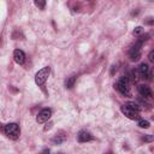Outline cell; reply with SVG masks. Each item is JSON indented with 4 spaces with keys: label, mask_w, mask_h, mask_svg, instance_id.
Segmentation results:
<instances>
[{
    "label": "cell",
    "mask_w": 154,
    "mask_h": 154,
    "mask_svg": "<svg viewBox=\"0 0 154 154\" xmlns=\"http://www.w3.org/2000/svg\"><path fill=\"white\" fill-rule=\"evenodd\" d=\"M52 125H53V123H52V122H46V126H45V131H47V130H49V129L52 128Z\"/></svg>",
    "instance_id": "15"
},
{
    "label": "cell",
    "mask_w": 154,
    "mask_h": 154,
    "mask_svg": "<svg viewBox=\"0 0 154 154\" xmlns=\"http://www.w3.org/2000/svg\"><path fill=\"white\" fill-rule=\"evenodd\" d=\"M114 71H117V66H112V70H111V75H114Z\"/></svg>",
    "instance_id": "17"
},
{
    "label": "cell",
    "mask_w": 154,
    "mask_h": 154,
    "mask_svg": "<svg viewBox=\"0 0 154 154\" xmlns=\"http://www.w3.org/2000/svg\"><path fill=\"white\" fill-rule=\"evenodd\" d=\"M129 81H128V78L125 77V76H123V77H120L119 78V81L114 84V88L122 94V95H130V87H129Z\"/></svg>",
    "instance_id": "3"
},
{
    "label": "cell",
    "mask_w": 154,
    "mask_h": 154,
    "mask_svg": "<svg viewBox=\"0 0 154 154\" xmlns=\"http://www.w3.org/2000/svg\"><path fill=\"white\" fill-rule=\"evenodd\" d=\"M76 79H77V76H71V77H69V78L65 81V87L69 88V89H71V88L75 85Z\"/></svg>",
    "instance_id": "10"
},
{
    "label": "cell",
    "mask_w": 154,
    "mask_h": 154,
    "mask_svg": "<svg viewBox=\"0 0 154 154\" xmlns=\"http://www.w3.org/2000/svg\"><path fill=\"white\" fill-rule=\"evenodd\" d=\"M41 154H49V150H48V149H45V150H42Z\"/></svg>",
    "instance_id": "18"
},
{
    "label": "cell",
    "mask_w": 154,
    "mask_h": 154,
    "mask_svg": "<svg viewBox=\"0 0 154 154\" xmlns=\"http://www.w3.org/2000/svg\"><path fill=\"white\" fill-rule=\"evenodd\" d=\"M142 31H143V28H142V26H137V28H135V30H134V35L138 36V35L142 34Z\"/></svg>",
    "instance_id": "13"
},
{
    "label": "cell",
    "mask_w": 154,
    "mask_h": 154,
    "mask_svg": "<svg viewBox=\"0 0 154 154\" xmlns=\"http://www.w3.org/2000/svg\"><path fill=\"white\" fill-rule=\"evenodd\" d=\"M120 111L123 112V114H125V117H128L129 119H132V120H137L140 119V112L138 111H135L134 108L126 106V105H123L120 107Z\"/></svg>",
    "instance_id": "5"
},
{
    "label": "cell",
    "mask_w": 154,
    "mask_h": 154,
    "mask_svg": "<svg viewBox=\"0 0 154 154\" xmlns=\"http://www.w3.org/2000/svg\"><path fill=\"white\" fill-rule=\"evenodd\" d=\"M143 140H144V141H147V142H150V141L153 140V136H152V135H149V136H146V137H143Z\"/></svg>",
    "instance_id": "16"
},
{
    "label": "cell",
    "mask_w": 154,
    "mask_h": 154,
    "mask_svg": "<svg viewBox=\"0 0 154 154\" xmlns=\"http://www.w3.org/2000/svg\"><path fill=\"white\" fill-rule=\"evenodd\" d=\"M77 140H78V142L83 143V142H89V141H93V140H94V137H93V135H91L89 131L81 130V131L78 132V135H77Z\"/></svg>",
    "instance_id": "7"
},
{
    "label": "cell",
    "mask_w": 154,
    "mask_h": 154,
    "mask_svg": "<svg viewBox=\"0 0 154 154\" xmlns=\"http://www.w3.org/2000/svg\"><path fill=\"white\" fill-rule=\"evenodd\" d=\"M137 125H138L140 128H143V129H148V128L150 126V123H149L148 120H144V119H140V120H138V123H137Z\"/></svg>",
    "instance_id": "11"
},
{
    "label": "cell",
    "mask_w": 154,
    "mask_h": 154,
    "mask_svg": "<svg viewBox=\"0 0 154 154\" xmlns=\"http://www.w3.org/2000/svg\"><path fill=\"white\" fill-rule=\"evenodd\" d=\"M49 73H51V67H49V66L42 67V69L38 70V71L36 72V75H35V83H36L37 85H43V84L46 83V81H47V78H48V76H49Z\"/></svg>",
    "instance_id": "2"
},
{
    "label": "cell",
    "mask_w": 154,
    "mask_h": 154,
    "mask_svg": "<svg viewBox=\"0 0 154 154\" xmlns=\"http://www.w3.org/2000/svg\"><path fill=\"white\" fill-rule=\"evenodd\" d=\"M107 154H113V153H111V152H109V153H107Z\"/></svg>",
    "instance_id": "19"
},
{
    "label": "cell",
    "mask_w": 154,
    "mask_h": 154,
    "mask_svg": "<svg viewBox=\"0 0 154 154\" xmlns=\"http://www.w3.org/2000/svg\"><path fill=\"white\" fill-rule=\"evenodd\" d=\"M148 59H149V61H154V51H150V52H149Z\"/></svg>",
    "instance_id": "14"
},
{
    "label": "cell",
    "mask_w": 154,
    "mask_h": 154,
    "mask_svg": "<svg viewBox=\"0 0 154 154\" xmlns=\"http://www.w3.org/2000/svg\"><path fill=\"white\" fill-rule=\"evenodd\" d=\"M2 131L4 134L11 138V140H18L19 138V135H20V129H19V125L17 123H8L6 125H4L2 128Z\"/></svg>",
    "instance_id": "1"
},
{
    "label": "cell",
    "mask_w": 154,
    "mask_h": 154,
    "mask_svg": "<svg viewBox=\"0 0 154 154\" xmlns=\"http://www.w3.org/2000/svg\"><path fill=\"white\" fill-rule=\"evenodd\" d=\"M25 58H26L25 57V53L22 49H14V52H13V59H14V61L17 64L23 65L25 63Z\"/></svg>",
    "instance_id": "8"
},
{
    "label": "cell",
    "mask_w": 154,
    "mask_h": 154,
    "mask_svg": "<svg viewBox=\"0 0 154 154\" xmlns=\"http://www.w3.org/2000/svg\"><path fill=\"white\" fill-rule=\"evenodd\" d=\"M34 4H35L38 8H41V10H43L45 6H46V1H37V0H36V1H34Z\"/></svg>",
    "instance_id": "12"
},
{
    "label": "cell",
    "mask_w": 154,
    "mask_h": 154,
    "mask_svg": "<svg viewBox=\"0 0 154 154\" xmlns=\"http://www.w3.org/2000/svg\"><path fill=\"white\" fill-rule=\"evenodd\" d=\"M136 76H138L140 78H147V79H152V72H150V67L148 66V64L142 63L137 70L135 71Z\"/></svg>",
    "instance_id": "4"
},
{
    "label": "cell",
    "mask_w": 154,
    "mask_h": 154,
    "mask_svg": "<svg viewBox=\"0 0 154 154\" xmlns=\"http://www.w3.org/2000/svg\"><path fill=\"white\" fill-rule=\"evenodd\" d=\"M52 117V109L51 108H43L38 112V114L36 116V122L38 124H42V123H46L51 119Z\"/></svg>",
    "instance_id": "6"
},
{
    "label": "cell",
    "mask_w": 154,
    "mask_h": 154,
    "mask_svg": "<svg viewBox=\"0 0 154 154\" xmlns=\"http://www.w3.org/2000/svg\"><path fill=\"white\" fill-rule=\"evenodd\" d=\"M137 90H138L140 95L143 96V97H152V95H153L152 89H150L148 85H146V84H141V85H138Z\"/></svg>",
    "instance_id": "9"
}]
</instances>
